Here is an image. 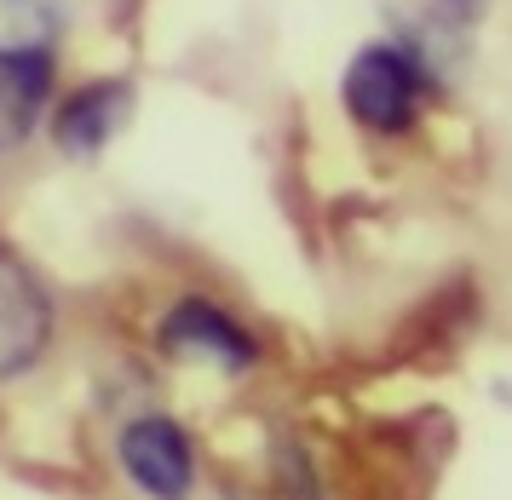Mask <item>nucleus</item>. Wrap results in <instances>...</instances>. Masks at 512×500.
<instances>
[{
    "label": "nucleus",
    "mask_w": 512,
    "mask_h": 500,
    "mask_svg": "<svg viewBox=\"0 0 512 500\" xmlns=\"http://www.w3.org/2000/svg\"><path fill=\"white\" fill-rule=\"evenodd\" d=\"M432 98H443L438 75L403 35H369L340 69V110L374 144H409Z\"/></svg>",
    "instance_id": "f257e3e1"
},
{
    "label": "nucleus",
    "mask_w": 512,
    "mask_h": 500,
    "mask_svg": "<svg viewBox=\"0 0 512 500\" xmlns=\"http://www.w3.org/2000/svg\"><path fill=\"white\" fill-rule=\"evenodd\" d=\"M156 345H162L167 363H185V368H213V374H254L265 345L248 322L236 317L231 305H219L208 294H179L156 322Z\"/></svg>",
    "instance_id": "f03ea898"
},
{
    "label": "nucleus",
    "mask_w": 512,
    "mask_h": 500,
    "mask_svg": "<svg viewBox=\"0 0 512 500\" xmlns=\"http://www.w3.org/2000/svg\"><path fill=\"white\" fill-rule=\"evenodd\" d=\"M127 483L144 500H190L196 495V437L173 414H139L116 437Z\"/></svg>",
    "instance_id": "7ed1b4c3"
},
{
    "label": "nucleus",
    "mask_w": 512,
    "mask_h": 500,
    "mask_svg": "<svg viewBox=\"0 0 512 500\" xmlns=\"http://www.w3.org/2000/svg\"><path fill=\"white\" fill-rule=\"evenodd\" d=\"M52 340V299L41 276L12 248H0V380L41 363Z\"/></svg>",
    "instance_id": "20e7f679"
},
{
    "label": "nucleus",
    "mask_w": 512,
    "mask_h": 500,
    "mask_svg": "<svg viewBox=\"0 0 512 500\" xmlns=\"http://www.w3.org/2000/svg\"><path fill=\"white\" fill-rule=\"evenodd\" d=\"M133 121V81H87V87H75L58 115H52V138H58V150L75 161H93L104 156L116 133Z\"/></svg>",
    "instance_id": "39448f33"
},
{
    "label": "nucleus",
    "mask_w": 512,
    "mask_h": 500,
    "mask_svg": "<svg viewBox=\"0 0 512 500\" xmlns=\"http://www.w3.org/2000/svg\"><path fill=\"white\" fill-rule=\"evenodd\" d=\"M52 98V52L41 46H0V156L18 150Z\"/></svg>",
    "instance_id": "423d86ee"
},
{
    "label": "nucleus",
    "mask_w": 512,
    "mask_h": 500,
    "mask_svg": "<svg viewBox=\"0 0 512 500\" xmlns=\"http://www.w3.org/2000/svg\"><path fill=\"white\" fill-rule=\"evenodd\" d=\"M0 46H58V12L52 0H0Z\"/></svg>",
    "instance_id": "0eeeda50"
},
{
    "label": "nucleus",
    "mask_w": 512,
    "mask_h": 500,
    "mask_svg": "<svg viewBox=\"0 0 512 500\" xmlns=\"http://www.w3.org/2000/svg\"><path fill=\"white\" fill-rule=\"evenodd\" d=\"M277 466H282V472H277L282 500H328L323 478H317V460L305 455V449H282Z\"/></svg>",
    "instance_id": "6e6552de"
},
{
    "label": "nucleus",
    "mask_w": 512,
    "mask_h": 500,
    "mask_svg": "<svg viewBox=\"0 0 512 500\" xmlns=\"http://www.w3.org/2000/svg\"><path fill=\"white\" fill-rule=\"evenodd\" d=\"M426 6H432V12H443L449 23H461V29H472V23L489 12V0H426Z\"/></svg>",
    "instance_id": "1a4fd4ad"
},
{
    "label": "nucleus",
    "mask_w": 512,
    "mask_h": 500,
    "mask_svg": "<svg viewBox=\"0 0 512 500\" xmlns=\"http://www.w3.org/2000/svg\"><path fill=\"white\" fill-rule=\"evenodd\" d=\"M219 500H254V495H219Z\"/></svg>",
    "instance_id": "9d476101"
}]
</instances>
